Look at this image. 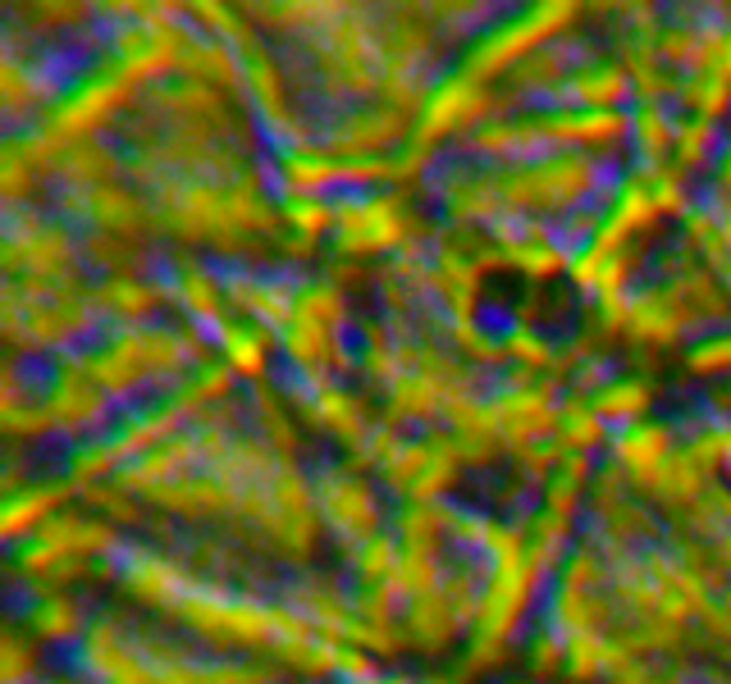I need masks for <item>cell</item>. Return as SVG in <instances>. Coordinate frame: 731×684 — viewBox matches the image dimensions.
<instances>
[{
    "instance_id": "3",
    "label": "cell",
    "mask_w": 731,
    "mask_h": 684,
    "mask_svg": "<svg viewBox=\"0 0 731 684\" xmlns=\"http://www.w3.org/2000/svg\"><path fill=\"white\" fill-rule=\"evenodd\" d=\"M645 406H649V388L640 380H626V384H608V393L600 397V416L636 425L645 416Z\"/></svg>"
},
{
    "instance_id": "10",
    "label": "cell",
    "mask_w": 731,
    "mask_h": 684,
    "mask_svg": "<svg viewBox=\"0 0 731 684\" xmlns=\"http://www.w3.org/2000/svg\"><path fill=\"white\" fill-rule=\"evenodd\" d=\"M55 502V489H46L42 498H38V489H32V498H23V502H14L10 506V516H6V534H23V525H38L42 516H46V506Z\"/></svg>"
},
{
    "instance_id": "4",
    "label": "cell",
    "mask_w": 731,
    "mask_h": 684,
    "mask_svg": "<svg viewBox=\"0 0 731 684\" xmlns=\"http://www.w3.org/2000/svg\"><path fill=\"white\" fill-rule=\"evenodd\" d=\"M617 96H626V74H617V68H594V74L576 78V100L590 110H608Z\"/></svg>"
},
{
    "instance_id": "5",
    "label": "cell",
    "mask_w": 731,
    "mask_h": 684,
    "mask_svg": "<svg viewBox=\"0 0 731 684\" xmlns=\"http://www.w3.org/2000/svg\"><path fill=\"white\" fill-rule=\"evenodd\" d=\"M686 100H690V106L713 124V119L731 106V83H727V78H718V74H704V78H695V83L686 87Z\"/></svg>"
},
{
    "instance_id": "6",
    "label": "cell",
    "mask_w": 731,
    "mask_h": 684,
    "mask_svg": "<svg viewBox=\"0 0 731 684\" xmlns=\"http://www.w3.org/2000/svg\"><path fill=\"white\" fill-rule=\"evenodd\" d=\"M288 220L297 224V237H307V243H316V237L335 224V211L320 201V196H293L288 201Z\"/></svg>"
},
{
    "instance_id": "7",
    "label": "cell",
    "mask_w": 731,
    "mask_h": 684,
    "mask_svg": "<svg viewBox=\"0 0 731 684\" xmlns=\"http://www.w3.org/2000/svg\"><path fill=\"white\" fill-rule=\"evenodd\" d=\"M709 147H713V124H709V119L681 124V128H677V160H681L686 169L704 164V160H709Z\"/></svg>"
},
{
    "instance_id": "9",
    "label": "cell",
    "mask_w": 731,
    "mask_h": 684,
    "mask_svg": "<svg viewBox=\"0 0 731 684\" xmlns=\"http://www.w3.org/2000/svg\"><path fill=\"white\" fill-rule=\"evenodd\" d=\"M224 352L234 361V370L256 374L261 370V333L252 329H224Z\"/></svg>"
},
{
    "instance_id": "1",
    "label": "cell",
    "mask_w": 731,
    "mask_h": 684,
    "mask_svg": "<svg viewBox=\"0 0 731 684\" xmlns=\"http://www.w3.org/2000/svg\"><path fill=\"white\" fill-rule=\"evenodd\" d=\"M325 511H329V521L352 538L375 534V511H371V498H366L361 484H329L325 489Z\"/></svg>"
},
{
    "instance_id": "8",
    "label": "cell",
    "mask_w": 731,
    "mask_h": 684,
    "mask_svg": "<svg viewBox=\"0 0 731 684\" xmlns=\"http://www.w3.org/2000/svg\"><path fill=\"white\" fill-rule=\"evenodd\" d=\"M32 630H42V634H51V639L74 634V630H78V611H74V602H64V598L42 602L38 611H32Z\"/></svg>"
},
{
    "instance_id": "11",
    "label": "cell",
    "mask_w": 731,
    "mask_h": 684,
    "mask_svg": "<svg viewBox=\"0 0 731 684\" xmlns=\"http://www.w3.org/2000/svg\"><path fill=\"white\" fill-rule=\"evenodd\" d=\"M562 416H568V442L572 448H594V442L604 438V429H600V410H581V406H568L562 410Z\"/></svg>"
},
{
    "instance_id": "13",
    "label": "cell",
    "mask_w": 731,
    "mask_h": 684,
    "mask_svg": "<svg viewBox=\"0 0 731 684\" xmlns=\"http://www.w3.org/2000/svg\"><path fill=\"white\" fill-rule=\"evenodd\" d=\"M371 684H407V680H371Z\"/></svg>"
},
{
    "instance_id": "12",
    "label": "cell",
    "mask_w": 731,
    "mask_h": 684,
    "mask_svg": "<svg viewBox=\"0 0 731 684\" xmlns=\"http://www.w3.org/2000/svg\"><path fill=\"white\" fill-rule=\"evenodd\" d=\"M562 658H568V653L558 648V639H540V648H536V675H549Z\"/></svg>"
},
{
    "instance_id": "2",
    "label": "cell",
    "mask_w": 731,
    "mask_h": 684,
    "mask_svg": "<svg viewBox=\"0 0 731 684\" xmlns=\"http://www.w3.org/2000/svg\"><path fill=\"white\" fill-rule=\"evenodd\" d=\"M631 124H636L631 132H636V142H640V151H645L649 160H658L663 151H672V147H677V128H672V119L663 115L658 106H645Z\"/></svg>"
}]
</instances>
